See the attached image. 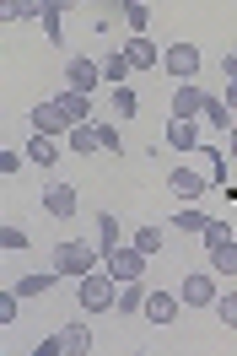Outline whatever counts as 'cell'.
Listing matches in <instances>:
<instances>
[{
    "label": "cell",
    "mask_w": 237,
    "mask_h": 356,
    "mask_svg": "<svg viewBox=\"0 0 237 356\" xmlns=\"http://www.w3.org/2000/svg\"><path fill=\"white\" fill-rule=\"evenodd\" d=\"M54 281H65L60 270H43V275H22L17 297H43V291H54Z\"/></svg>",
    "instance_id": "9a60e30c"
},
{
    "label": "cell",
    "mask_w": 237,
    "mask_h": 356,
    "mask_svg": "<svg viewBox=\"0 0 237 356\" xmlns=\"http://www.w3.org/2000/svg\"><path fill=\"white\" fill-rule=\"evenodd\" d=\"M199 238H205V243H227V238H232V227H227V222H205V232H199Z\"/></svg>",
    "instance_id": "f546056e"
},
{
    "label": "cell",
    "mask_w": 237,
    "mask_h": 356,
    "mask_svg": "<svg viewBox=\"0 0 237 356\" xmlns=\"http://www.w3.org/2000/svg\"><path fill=\"white\" fill-rule=\"evenodd\" d=\"M54 103L65 108V119H70V124H92V119H86V113H92V97H86V92H60Z\"/></svg>",
    "instance_id": "8fae6325"
},
{
    "label": "cell",
    "mask_w": 237,
    "mask_h": 356,
    "mask_svg": "<svg viewBox=\"0 0 237 356\" xmlns=\"http://www.w3.org/2000/svg\"><path fill=\"white\" fill-rule=\"evenodd\" d=\"M205 222H211V216H199V211H178V216H172L178 232H205Z\"/></svg>",
    "instance_id": "484cf974"
},
{
    "label": "cell",
    "mask_w": 237,
    "mask_h": 356,
    "mask_svg": "<svg viewBox=\"0 0 237 356\" xmlns=\"http://www.w3.org/2000/svg\"><path fill=\"white\" fill-rule=\"evenodd\" d=\"M60 346H65V356H86V351H92V330H86V324H65Z\"/></svg>",
    "instance_id": "4fadbf2b"
},
{
    "label": "cell",
    "mask_w": 237,
    "mask_h": 356,
    "mask_svg": "<svg viewBox=\"0 0 237 356\" xmlns=\"http://www.w3.org/2000/svg\"><path fill=\"white\" fill-rule=\"evenodd\" d=\"M178 302H189V308H205V302H215L211 275H189V281H183V291H178Z\"/></svg>",
    "instance_id": "ba28073f"
},
{
    "label": "cell",
    "mask_w": 237,
    "mask_h": 356,
    "mask_svg": "<svg viewBox=\"0 0 237 356\" xmlns=\"http://www.w3.org/2000/svg\"><path fill=\"white\" fill-rule=\"evenodd\" d=\"M43 33H49V44H65V17H60V0H43Z\"/></svg>",
    "instance_id": "e0dca14e"
},
{
    "label": "cell",
    "mask_w": 237,
    "mask_h": 356,
    "mask_svg": "<svg viewBox=\"0 0 237 356\" xmlns=\"http://www.w3.org/2000/svg\"><path fill=\"white\" fill-rule=\"evenodd\" d=\"M119 54L129 60V70H151V65H156V49H151V38H129Z\"/></svg>",
    "instance_id": "7c38bea8"
},
{
    "label": "cell",
    "mask_w": 237,
    "mask_h": 356,
    "mask_svg": "<svg viewBox=\"0 0 237 356\" xmlns=\"http://www.w3.org/2000/svg\"><path fill=\"white\" fill-rule=\"evenodd\" d=\"M140 270H146V254H140L135 243H129V248H113V254H108V275H113L119 286H124V281H140Z\"/></svg>",
    "instance_id": "3957f363"
},
{
    "label": "cell",
    "mask_w": 237,
    "mask_h": 356,
    "mask_svg": "<svg viewBox=\"0 0 237 356\" xmlns=\"http://www.w3.org/2000/svg\"><path fill=\"white\" fill-rule=\"evenodd\" d=\"M0 243L17 254V248H27V232H17V227H0Z\"/></svg>",
    "instance_id": "836d02e7"
},
{
    "label": "cell",
    "mask_w": 237,
    "mask_h": 356,
    "mask_svg": "<svg viewBox=\"0 0 237 356\" xmlns=\"http://www.w3.org/2000/svg\"><path fill=\"white\" fill-rule=\"evenodd\" d=\"M113 302H119V281H113V275H103V270L81 275V308L86 313H108Z\"/></svg>",
    "instance_id": "6da1fadb"
},
{
    "label": "cell",
    "mask_w": 237,
    "mask_h": 356,
    "mask_svg": "<svg viewBox=\"0 0 237 356\" xmlns=\"http://www.w3.org/2000/svg\"><path fill=\"white\" fill-rule=\"evenodd\" d=\"M97 248H103V254H113V248H119V216H97Z\"/></svg>",
    "instance_id": "44dd1931"
},
{
    "label": "cell",
    "mask_w": 237,
    "mask_h": 356,
    "mask_svg": "<svg viewBox=\"0 0 237 356\" xmlns=\"http://www.w3.org/2000/svg\"><path fill=\"white\" fill-rule=\"evenodd\" d=\"M65 81H70V92H86V97H92V92H97V81H103V70L92 65V60H81V54H76V60L65 65Z\"/></svg>",
    "instance_id": "5b68a950"
},
{
    "label": "cell",
    "mask_w": 237,
    "mask_h": 356,
    "mask_svg": "<svg viewBox=\"0 0 237 356\" xmlns=\"http://www.w3.org/2000/svg\"><path fill=\"white\" fill-rule=\"evenodd\" d=\"M211 270H221V275H237V243H232V238L211 248Z\"/></svg>",
    "instance_id": "d6986e66"
},
{
    "label": "cell",
    "mask_w": 237,
    "mask_h": 356,
    "mask_svg": "<svg viewBox=\"0 0 237 356\" xmlns=\"http://www.w3.org/2000/svg\"><path fill=\"white\" fill-rule=\"evenodd\" d=\"M33 124H38L43 135H65V130H76V124L65 119L60 103H38V108H33Z\"/></svg>",
    "instance_id": "52a82bcc"
},
{
    "label": "cell",
    "mask_w": 237,
    "mask_h": 356,
    "mask_svg": "<svg viewBox=\"0 0 237 356\" xmlns=\"http://www.w3.org/2000/svg\"><path fill=\"white\" fill-rule=\"evenodd\" d=\"M199 108H205V97L194 92V81H189V87H178V92H172V119H194Z\"/></svg>",
    "instance_id": "5bb4252c"
},
{
    "label": "cell",
    "mask_w": 237,
    "mask_h": 356,
    "mask_svg": "<svg viewBox=\"0 0 237 356\" xmlns=\"http://www.w3.org/2000/svg\"><path fill=\"white\" fill-rule=\"evenodd\" d=\"M70 152H103V135H97V124H76V130H70Z\"/></svg>",
    "instance_id": "ac0fdd59"
},
{
    "label": "cell",
    "mask_w": 237,
    "mask_h": 356,
    "mask_svg": "<svg viewBox=\"0 0 237 356\" xmlns=\"http://www.w3.org/2000/svg\"><path fill=\"white\" fill-rule=\"evenodd\" d=\"M135 108H140V103H135V92H129V87H119V92H113V113H119V119H129Z\"/></svg>",
    "instance_id": "83f0119b"
},
{
    "label": "cell",
    "mask_w": 237,
    "mask_h": 356,
    "mask_svg": "<svg viewBox=\"0 0 237 356\" xmlns=\"http://www.w3.org/2000/svg\"><path fill=\"white\" fill-rule=\"evenodd\" d=\"M199 156H205V173L211 178H227V156L221 152H199Z\"/></svg>",
    "instance_id": "d6a6232c"
},
{
    "label": "cell",
    "mask_w": 237,
    "mask_h": 356,
    "mask_svg": "<svg viewBox=\"0 0 237 356\" xmlns=\"http://www.w3.org/2000/svg\"><path fill=\"white\" fill-rule=\"evenodd\" d=\"M27 156H33L38 168H49V162H54V140H49V135H33V140H27Z\"/></svg>",
    "instance_id": "cb8c5ba5"
},
{
    "label": "cell",
    "mask_w": 237,
    "mask_h": 356,
    "mask_svg": "<svg viewBox=\"0 0 237 356\" xmlns=\"http://www.w3.org/2000/svg\"><path fill=\"white\" fill-rule=\"evenodd\" d=\"M221 70H227V81H237V54H227V60H221Z\"/></svg>",
    "instance_id": "d590c367"
},
{
    "label": "cell",
    "mask_w": 237,
    "mask_h": 356,
    "mask_svg": "<svg viewBox=\"0 0 237 356\" xmlns=\"http://www.w3.org/2000/svg\"><path fill=\"white\" fill-rule=\"evenodd\" d=\"M162 65H167L172 76H178V81L189 87L194 76H199V49H194V44H172L167 54H162Z\"/></svg>",
    "instance_id": "277c9868"
},
{
    "label": "cell",
    "mask_w": 237,
    "mask_h": 356,
    "mask_svg": "<svg viewBox=\"0 0 237 356\" xmlns=\"http://www.w3.org/2000/svg\"><path fill=\"white\" fill-rule=\"evenodd\" d=\"M167 146L194 152V119H172V124H167Z\"/></svg>",
    "instance_id": "ffe728a7"
},
{
    "label": "cell",
    "mask_w": 237,
    "mask_h": 356,
    "mask_svg": "<svg viewBox=\"0 0 237 356\" xmlns=\"http://www.w3.org/2000/svg\"><path fill=\"white\" fill-rule=\"evenodd\" d=\"M140 313H146L151 324H172V318H178V297H167V291H151Z\"/></svg>",
    "instance_id": "9c48e42d"
},
{
    "label": "cell",
    "mask_w": 237,
    "mask_h": 356,
    "mask_svg": "<svg viewBox=\"0 0 237 356\" xmlns=\"http://www.w3.org/2000/svg\"><path fill=\"white\" fill-rule=\"evenodd\" d=\"M135 248H140V254H156V248H162V232H156V227H140V232H135Z\"/></svg>",
    "instance_id": "4316f807"
},
{
    "label": "cell",
    "mask_w": 237,
    "mask_h": 356,
    "mask_svg": "<svg viewBox=\"0 0 237 356\" xmlns=\"http://www.w3.org/2000/svg\"><path fill=\"white\" fill-rule=\"evenodd\" d=\"M97 135H103V152H108V156L124 152V140H119V130H113V124H97Z\"/></svg>",
    "instance_id": "1f68e13d"
},
{
    "label": "cell",
    "mask_w": 237,
    "mask_h": 356,
    "mask_svg": "<svg viewBox=\"0 0 237 356\" xmlns=\"http://www.w3.org/2000/svg\"><path fill=\"white\" fill-rule=\"evenodd\" d=\"M215 308H221V324H232V330H237V291L215 297Z\"/></svg>",
    "instance_id": "4dcf8cb0"
},
{
    "label": "cell",
    "mask_w": 237,
    "mask_h": 356,
    "mask_svg": "<svg viewBox=\"0 0 237 356\" xmlns=\"http://www.w3.org/2000/svg\"><path fill=\"white\" fill-rule=\"evenodd\" d=\"M167 184H172V195H178V200H194V195H199L211 178H194V168H172Z\"/></svg>",
    "instance_id": "30bf717a"
},
{
    "label": "cell",
    "mask_w": 237,
    "mask_h": 356,
    "mask_svg": "<svg viewBox=\"0 0 237 356\" xmlns=\"http://www.w3.org/2000/svg\"><path fill=\"white\" fill-rule=\"evenodd\" d=\"M43 211L60 216V222H70V216H76V189H70V184H49V189H43Z\"/></svg>",
    "instance_id": "8992f818"
},
{
    "label": "cell",
    "mask_w": 237,
    "mask_h": 356,
    "mask_svg": "<svg viewBox=\"0 0 237 356\" xmlns=\"http://www.w3.org/2000/svg\"><path fill=\"white\" fill-rule=\"evenodd\" d=\"M124 22L135 27V38H146V22H151V11L140 6V0H124Z\"/></svg>",
    "instance_id": "603a6c76"
},
{
    "label": "cell",
    "mask_w": 237,
    "mask_h": 356,
    "mask_svg": "<svg viewBox=\"0 0 237 356\" xmlns=\"http://www.w3.org/2000/svg\"><path fill=\"white\" fill-rule=\"evenodd\" d=\"M205 124H211V130H232V108H227V103H215V97H205Z\"/></svg>",
    "instance_id": "7402d4cb"
},
{
    "label": "cell",
    "mask_w": 237,
    "mask_h": 356,
    "mask_svg": "<svg viewBox=\"0 0 237 356\" xmlns=\"http://www.w3.org/2000/svg\"><path fill=\"white\" fill-rule=\"evenodd\" d=\"M0 17H6V22H27V17H38V22H43V0H6Z\"/></svg>",
    "instance_id": "2e32d148"
},
{
    "label": "cell",
    "mask_w": 237,
    "mask_h": 356,
    "mask_svg": "<svg viewBox=\"0 0 237 356\" xmlns=\"http://www.w3.org/2000/svg\"><path fill=\"white\" fill-rule=\"evenodd\" d=\"M11 318H17V291H6V297H0V324H11Z\"/></svg>",
    "instance_id": "e575fe53"
},
{
    "label": "cell",
    "mask_w": 237,
    "mask_h": 356,
    "mask_svg": "<svg viewBox=\"0 0 237 356\" xmlns=\"http://www.w3.org/2000/svg\"><path fill=\"white\" fill-rule=\"evenodd\" d=\"M103 76H108V81H124V76H129V60H124V54H108Z\"/></svg>",
    "instance_id": "f1b7e54d"
},
{
    "label": "cell",
    "mask_w": 237,
    "mask_h": 356,
    "mask_svg": "<svg viewBox=\"0 0 237 356\" xmlns=\"http://www.w3.org/2000/svg\"><path fill=\"white\" fill-rule=\"evenodd\" d=\"M54 270L70 275V281H81V275L97 270V248H92V243H60V248H54Z\"/></svg>",
    "instance_id": "7a4b0ae2"
},
{
    "label": "cell",
    "mask_w": 237,
    "mask_h": 356,
    "mask_svg": "<svg viewBox=\"0 0 237 356\" xmlns=\"http://www.w3.org/2000/svg\"><path fill=\"white\" fill-rule=\"evenodd\" d=\"M221 103H227V108L237 113V81H227V97H221Z\"/></svg>",
    "instance_id": "8d00e7d4"
},
{
    "label": "cell",
    "mask_w": 237,
    "mask_h": 356,
    "mask_svg": "<svg viewBox=\"0 0 237 356\" xmlns=\"http://www.w3.org/2000/svg\"><path fill=\"white\" fill-rule=\"evenodd\" d=\"M113 308H119V313H140V308H146L140 286H135V281H124V291H119V302H113Z\"/></svg>",
    "instance_id": "d4e9b609"
}]
</instances>
